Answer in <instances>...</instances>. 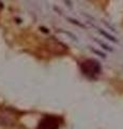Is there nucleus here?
Wrapping results in <instances>:
<instances>
[{
  "instance_id": "f03ea898",
  "label": "nucleus",
  "mask_w": 123,
  "mask_h": 129,
  "mask_svg": "<svg viewBox=\"0 0 123 129\" xmlns=\"http://www.w3.org/2000/svg\"><path fill=\"white\" fill-rule=\"evenodd\" d=\"M18 116L14 111L10 109H1L0 110V125L2 126H12L17 122Z\"/></svg>"
},
{
  "instance_id": "f257e3e1",
  "label": "nucleus",
  "mask_w": 123,
  "mask_h": 129,
  "mask_svg": "<svg viewBox=\"0 0 123 129\" xmlns=\"http://www.w3.org/2000/svg\"><path fill=\"white\" fill-rule=\"evenodd\" d=\"M80 70L84 75L90 79H94L97 75H100L102 68L100 62L95 59H86L80 63Z\"/></svg>"
},
{
  "instance_id": "7ed1b4c3",
  "label": "nucleus",
  "mask_w": 123,
  "mask_h": 129,
  "mask_svg": "<svg viewBox=\"0 0 123 129\" xmlns=\"http://www.w3.org/2000/svg\"><path fill=\"white\" fill-rule=\"evenodd\" d=\"M60 122L56 116L46 115L44 116L38 125V129H59Z\"/></svg>"
}]
</instances>
